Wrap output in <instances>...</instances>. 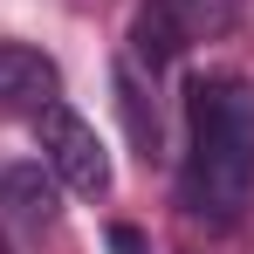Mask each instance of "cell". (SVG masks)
<instances>
[{"instance_id": "8", "label": "cell", "mask_w": 254, "mask_h": 254, "mask_svg": "<svg viewBox=\"0 0 254 254\" xmlns=\"http://www.w3.org/2000/svg\"><path fill=\"white\" fill-rule=\"evenodd\" d=\"M0 254H14V248H7V241H0Z\"/></svg>"}, {"instance_id": "5", "label": "cell", "mask_w": 254, "mask_h": 254, "mask_svg": "<svg viewBox=\"0 0 254 254\" xmlns=\"http://www.w3.org/2000/svg\"><path fill=\"white\" fill-rule=\"evenodd\" d=\"M62 96V69L28 42H0V110H42Z\"/></svg>"}, {"instance_id": "6", "label": "cell", "mask_w": 254, "mask_h": 254, "mask_svg": "<svg viewBox=\"0 0 254 254\" xmlns=\"http://www.w3.org/2000/svg\"><path fill=\"white\" fill-rule=\"evenodd\" d=\"M110 96H117V117H124L130 144H137L144 158H158V151H165V130H158V103H151L144 76H137V62H117V69H110Z\"/></svg>"}, {"instance_id": "1", "label": "cell", "mask_w": 254, "mask_h": 254, "mask_svg": "<svg viewBox=\"0 0 254 254\" xmlns=\"http://www.w3.org/2000/svg\"><path fill=\"white\" fill-rule=\"evenodd\" d=\"M186 110H192V158L179 172V206L192 220L227 227L254 199V83L199 76Z\"/></svg>"}, {"instance_id": "4", "label": "cell", "mask_w": 254, "mask_h": 254, "mask_svg": "<svg viewBox=\"0 0 254 254\" xmlns=\"http://www.w3.org/2000/svg\"><path fill=\"white\" fill-rule=\"evenodd\" d=\"M62 213V179L42 165V158H14L0 165V220L21 227V234H48Z\"/></svg>"}, {"instance_id": "7", "label": "cell", "mask_w": 254, "mask_h": 254, "mask_svg": "<svg viewBox=\"0 0 254 254\" xmlns=\"http://www.w3.org/2000/svg\"><path fill=\"white\" fill-rule=\"evenodd\" d=\"M110 254H151V241L137 227H110Z\"/></svg>"}, {"instance_id": "2", "label": "cell", "mask_w": 254, "mask_h": 254, "mask_svg": "<svg viewBox=\"0 0 254 254\" xmlns=\"http://www.w3.org/2000/svg\"><path fill=\"white\" fill-rule=\"evenodd\" d=\"M234 28V0H144L130 14V62L137 69H172L179 55L206 35H227Z\"/></svg>"}, {"instance_id": "3", "label": "cell", "mask_w": 254, "mask_h": 254, "mask_svg": "<svg viewBox=\"0 0 254 254\" xmlns=\"http://www.w3.org/2000/svg\"><path fill=\"white\" fill-rule=\"evenodd\" d=\"M35 144H42V165L69 192H83V199H103L110 192V151H103L96 124L76 117L69 103H42L35 110Z\"/></svg>"}]
</instances>
